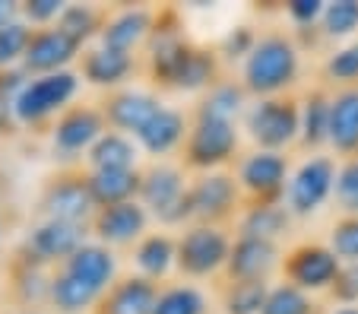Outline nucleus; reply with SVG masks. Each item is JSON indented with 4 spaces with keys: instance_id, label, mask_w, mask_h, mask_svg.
<instances>
[{
    "instance_id": "1",
    "label": "nucleus",
    "mask_w": 358,
    "mask_h": 314,
    "mask_svg": "<svg viewBox=\"0 0 358 314\" xmlns=\"http://www.w3.org/2000/svg\"><path fill=\"white\" fill-rule=\"evenodd\" d=\"M301 76V45L292 32H264L241 64V86L250 99L292 96Z\"/></svg>"
},
{
    "instance_id": "2",
    "label": "nucleus",
    "mask_w": 358,
    "mask_h": 314,
    "mask_svg": "<svg viewBox=\"0 0 358 314\" xmlns=\"http://www.w3.org/2000/svg\"><path fill=\"white\" fill-rule=\"evenodd\" d=\"M190 178L184 165L175 162H152L143 169L140 204L149 210V216L159 219L165 229H187L194 226V210H190Z\"/></svg>"
},
{
    "instance_id": "3",
    "label": "nucleus",
    "mask_w": 358,
    "mask_h": 314,
    "mask_svg": "<svg viewBox=\"0 0 358 314\" xmlns=\"http://www.w3.org/2000/svg\"><path fill=\"white\" fill-rule=\"evenodd\" d=\"M241 130L254 143V150L285 152L301 140V99L298 96H273L250 99L241 117Z\"/></svg>"
},
{
    "instance_id": "4",
    "label": "nucleus",
    "mask_w": 358,
    "mask_h": 314,
    "mask_svg": "<svg viewBox=\"0 0 358 314\" xmlns=\"http://www.w3.org/2000/svg\"><path fill=\"white\" fill-rule=\"evenodd\" d=\"M80 83H83L80 70H57V73H45V76H29V83L22 86V92L13 102L16 124H22V127H38L45 121L55 124L73 105Z\"/></svg>"
},
{
    "instance_id": "5",
    "label": "nucleus",
    "mask_w": 358,
    "mask_h": 314,
    "mask_svg": "<svg viewBox=\"0 0 358 314\" xmlns=\"http://www.w3.org/2000/svg\"><path fill=\"white\" fill-rule=\"evenodd\" d=\"M231 245H235V238L225 226L194 222V226L181 229V235H178V273L184 280H210V276L225 273Z\"/></svg>"
},
{
    "instance_id": "6",
    "label": "nucleus",
    "mask_w": 358,
    "mask_h": 314,
    "mask_svg": "<svg viewBox=\"0 0 358 314\" xmlns=\"http://www.w3.org/2000/svg\"><path fill=\"white\" fill-rule=\"evenodd\" d=\"M241 134L235 121L222 117H190V134L184 140V169L206 175V171H222L238 156Z\"/></svg>"
},
{
    "instance_id": "7",
    "label": "nucleus",
    "mask_w": 358,
    "mask_h": 314,
    "mask_svg": "<svg viewBox=\"0 0 358 314\" xmlns=\"http://www.w3.org/2000/svg\"><path fill=\"white\" fill-rule=\"evenodd\" d=\"M336 169L339 162L327 152H311L292 169L289 185H285V210L295 219H308L320 213L327 200H333V187H336Z\"/></svg>"
},
{
    "instance_id": "8",
    "label": "nucleus",
    "mask_w": 358,
    "mask_h": 314,
    "mask_svg": "<svg viewBox=\"0 0 358 314\" xmlns=\"http://www.w3.org/2000/svg\"><path fill=\"white\" fill-rule=\"evenodd\" d=\"M289 175V156L273 150H250L235 165V178L244 194V204H276V200H282Z\"/></svg>"
},
{
    "instance_id": "9",
    "label": "nucleus",
    "mask_w": 358,
    "mask_h": 314,
    "mask_svg": "<svg viewBox=\"0 0 358 314\" xmlns=\"http://www.w3.org/2000/svg\"><path fill=\"white\" fill-rule=\"evenodd\" d=\"M86 241H89V229L41 216L26 232V238H22L20 260H29V264L45 266V270H57V266L67 257H73Z\"/></svg>"
},
{
    "instance_id": "10",
    "label": "nucleus",
    "mask_w": 358,
    "mask_h": 314,
    "mask_svg": "<svg viewBox=\"0 0 358 314\" xmlns=\"http://www.w3.org/2000/svg\"><path fill=\"white\" fill-rule=\"evenodd\" d=\"M190 210L194 222H210V226H225L244 210V194L238 187L235 171H206V175L190 178Z\"/></svg>"
},
{
    "instance_id": "11",
    "label": "nucleus",
    "mask_w": 358,
    "mask_h": 314,
    "mask_svg": "<svg viewBox=\"0 0 358 314\" xmlns=\"http://www.w3.org/2000/svg\"><path fill=\"white\" fill-rule=\"evenodd\" d=\"M108 130L105 121V111L101 105H70L55 124L48 130V140H51V152L64 162H76V159H86L89 150L95 146V140Z\"/></svg>"
},
{
    "instance_id": "12",
    "label": "nucleus",
    "mask_w": 358,
    "mask_h": 314,
    "mask_svg": "<svg viewBox=\"0 0 358 314\" xmlns=\"http://www.w3.org/2000/svg\"><path fill=\"white\" fill-rule=\"evenodd\" d=\"M339 270H343V260L330 245H320V241H298L282 257V280L311 295L330 292Z\"/></svg>"
},
{
    "instance_id": "13",
    "label": "nucleus",
    "mask_w": 358,
    "mask_h": 314,
    "mask_svg": "<svg viewBox=\"0 0 358 314\" xmlns=\"http://www.w3.org/2000/svg\"><path fill=\"white\" fill-rule=\"evenodd\" d=\"M41 213L45 219H61V222H73L83 229L92 226L99 206L89 194L86 171L64 169L55 178H48L45 191H41Z\"/></svg>"
},
{
    "instance_id": "14",
    "label": "nucleus",
    "mask_w": 358,
    "mask_h": 314,
    "mask_svg": "<svg viewBox=\"0 0 358 314\" xmlns=\"http://www.w3.org/2000/svg\"><path fill=\"white\" fill-rule=\"evenodd\" d=\"M282 257L285 254L279 241L235 235L229 264H225V283H270V276L282 270Z\"/></svg>"
},
{
    "instance_id": "15",
    "label": "nucleus",
    "mask_w": 358,
    "mask_h": 314,
    "mask_svg": "<svg viewBox=\"0 0 358 314\" xmlns=\"http://www.w3.org/2000/svg\"><path fill=\"white\" fill-rule=\"evenodd\" d=\"M149 210L140 200H130V204H117V206H105V210L95 213L92 232L95 241L108 248H136V241L149 235Z\"/></svg>"
},
{
    "instance_id": "16",
    "label": "nucleus",
    "mask_w": 358,
    "mask_h": 314,
    "mask_svg": "<svg viewBox=\"0 0 358 314\" xmlns=\"http://www.w3.org/2000/svg\"><path fill=\"white\" fill-rule=\"evenodd\" d=\"M156 22H159V13L156 10L143 7V3H134V7H121L105 20L101 26V35H99V45L111 51H124V55H134L152 38L156 32Z\"/></svg>"
},
{
    "instance_id": "17",
    "label": "nucleus",
    "mask_w": 358,
    "mask_h": 314,
    "mask_svg": "<svg viewBox=\"0 0 358 314\" xmlns=\"http://www.w3.org/2000/svg\"><path fill=\"white\" fill-rule=\"evenodd\" d=\"M162 99L152 92V89H140V86H124L117 92H108L105 102H101V111H105V121H108L111 130H121V134H130L136 137L146 121L162 108Z\"/></svg>"
},
{
    "instance_id": "18",
    "label": "nucleus",
    "mask_w": 358,
    "mask_h": 314,
    "mask_svg": "<svg viewBox=\"0 0 358 314\" xmlns=\"http://www.w3.org/2000/svg\"><path fill=\"white\" fill-rule=\"evenodd\" d=\"M83 55V48L76 45L70 35H64L57 26L48 29H35L29 51L22 57V70L29 76H45V73H57V70H70V64Z\"/></svg>"
},
{
    "instance_id": "19",
    "label": "nucleus",
    "mask_w": 358,
    "mask_h": 314,
    "mask_svg": "<svg viewBox=\"0 0 358 314\" xmlns=\"http://www.w3.org/2000/svg\"><path fill=\"white\" fill-rule=\"evenodd\" d=\"M61 270H67L70 276L83 280L86 286H92L95 292L108 295V289L121 280V264H117L115 248L101 245V241L89 238L73 257H67L61 264Z\"/></svg>"
},
{
    "instance_id": "20",
    "label": "nucleus",
    "mask_w": 358,
    "mask_h": 314,
    "mask_svg": "<svg viewBox=\"0 0 358 314\" xmlns=\"http://www.w3.org/2000/svg\"><path fill=\"white\" fill-rule=\"evenodd\" d=\"M136 70V55H124V51H111L105 45H89L80 55V76L83 83L105 92H117L124 89V83L130 80V73Z\"/></svg>"
},
{
    "instance_id": "21",
    "label": "nucleus",
    "mask_w": 358,
    "mask_h": 314,
    "mask_svg": "<svg viewBox=\"0 0 358 314\" xmlns=\"http://www.w3.org/2000/svg\"><path fill=\"white\" fill-rule=\"evenodd\" d=\"M187 134H190V117L184 111L171 108V105H162L134 140L140 143V150L146 156L165 162V156H171L175 150H184Z\"/></svg>"
},
{
    "instance_id": "22",
    "label": "nucleus",
    "mask_w": 358,
    "mask_h": 314,
    "mask_svg": "<svg viewBox=\"0 0 358 314\" xmlns=\"http://www.w3.org/2000/svg\"><path fill=\"white\" fill-rule=\"evenodd\" d=\"M222 80V61H219L216 48H203V45H194L190 41L187 55L181 57L175 76L169 80V89H178V92H206L213 83Z\"/></svg>"
},
{
    "instance_id": "23",
    "label": "nucleus",
    "mask_w": 358,
    "mask_h": 314,
    "mask_svg": "<svg viewBox=\"0 0 358 314\" xmlns=\"http://www.w3.org/2000/svg\"><path fill=\"white\" fill-rule=\"evenodd\" d=\"M178 270V238L171 232H149L134 248V273L149 283H162Z\"/></svg>"
},
{
    "instance_id": "24",
    "label": "nucleus",
    "mask_w": 358,
    "mask_h": 314,
    "mask_svg": "<svg viewBox=\"0 0 358 314\" xmlns=\"http://www.w3.org/2000/svg\"><path fill=\"white\" fill-rule=\"evenodd\" d=\"M156 301H159V283H149L143 276L130 273L121 276L108 289V295L101 299L95 314H152Z\"/></svg>"
},
{
    "instance_id": "25",
    "label": "nucleus",
    "mask_w": 358,
    "mask_h": 314,
    "mask_svg": "<svg viewBox=\"0 0 358 314\" xmlns=\"http://www.w3.org/2000/svg\"><path fill=\"white\" fill-rule=\"evenodd\" d=\"M86 185L92 194L95 206H117L140 200V185H143V169H108V171H86Z\"/></svg>"
},
{
    "instance_id": "26",
    "label": "nucleus",
    "mask_w": 358,
    "mask_h": 314,
    "mask_svg": "<svg viewBox=\"0 0 358 314\" xmlns=\"http://www.w3.org/2000/svg\"><path fill=\"white\" fill-rule=\"evenodd\" d=\"M330 150L343 159L358 156V86L336 89L330 108Z\"/></svg>"
},
{
    "instance_id": "27",
    "label": "nucleus",
    "mask_w": 358,
    "mask_h": 314,
    "mask_svg": "<svg viewBox=\"0 0 358 314\" xmlns=\"http://www.w3.org/2000/svg\"><path fill=\"white\" fill-rule=\"evenodd\" d=\"M330 108L333 92L327 86H314L301 96V140L304 150L317 152L320 146H330Z\"/></svg>"
},
{
    "instance_id": "28",
    "label": "nucleus",
    "mask_w": 358,
    "mask_h": 314,
    "mask_svg": "<svg viewBox=\"0 0 358 314\" xmlns=\"http://www.w3.org/2000/svg\"><path fill=\"white\" fill-rule=\"evenodd\" d=\"M105 295L95 292L83 280L70 276L67 270H51V292H48V305L57 314H95Z\"/></svg>"
},
{
    "instance_id": "29",
    "label": "nucleus",
    "mask_w": 358,
    "mask_h": 314,
    "mask_svg": "<svg viewBox=\"0 0 358 314\" xmlns=\"http://www.w3.org/2000/svg\"><path fill=\"white\" fill-rule=\"evenodd\" d=\"M140 143L121 130H105L86 156V171H108V169H140Z\"/></svg>"
},
{
    "instance_id": "30",
    "label": "nucleus",
    "mask_w": 358,
    "mask_h": 314,
    "mask_svg": "<svg viewBox=\"0 0 358 314\" xmlns=\"http://www.w3.org/2000/svg\"><path fill=\"white\" fill-rule=\"evenodd\" d=\"M295 216L285 210L282 200L276 204H244L238 213V235H254V238L279 241L292 229Z\"/></svg>"
},
{
    "instance_id": "31",
    "label": "nucleus",
    "mask_w": 358,
    "mask_h": 314,
    "mask_svg": "<svg viewBox=\"0 0 358 314\" xmlns=\"http://www.w3.org/2000/svg\"><path fill=\"white\" fill-rule=\"evenodd\" d=\"M250 105V96L248 89L241 86V80H219L213 83L206 92L200 96V102H196L194 115H203V117H222V121H235L241 124L244 111H248Z\"/></svg>"
},
{
    "instance_id": "32",
    "label": "nucleus",
    "mask_w": 358,
    "mask_h": 314,
    "mask_svg": "<svg viewBox=\"0 0 358 314\" xmlns=\"http://www.w3.org/2000/svg\"><path fill=\"white\" fill-rule=\"evenodd\" d=\"M105 20H108V13L101 7H95V3H80V0L70 3L67 0V7H64L61 20H57V29H61L64 35H70V38L86 51L89 41H99Z\"/></svg>"
},
{
    "instance_id": "33",
    "label": "nucleus",
    "mask_w": 358,
    "mask_h": 314,
    "mask_svg": "<svg viewBox=\"0 0 358 314\" xmlns=\"http://www.w3.org/2000/svg\"><path fill=\"white\" fill-rule=\"evenodd\" d=\"M13 299L20 301L26 311H35L38 305H48V292H51V270L35 266L29 260H16L13 270Z\"/></svg>"
},
{
    "instance_id": "34",
    "label": "nucleus",
    "mask_w": 358,
    "mask_h": 314,
    "mask_svg": "<svg viewBox=\"0 0 358 314\" xmlns=\"http://www.w3.org/2000/svg\"><path fill=\"white\" fill-rule=\"evenodd\" d=\"M152 314H210V299L194 283H169L159 289Z\"/></svg>"
},
{
    "instance_id": "35",
    "label": "nucleus",
    "mask_w": 358,
    "mask_h": 314,
    "mask_svg": "<svg viewBox=\"0 0 358 314\" xmlns=\"http://www.w3.org/2000/svg\"><path fill=\"white\" fill-rule=\"evenodd\" d=\"M270 283H225L222 314H264Z\"/></svg>"
},
{
    "instance_id": "36",
    "label": "nucleus",
    "mask_w": 358,
    "mask_h": 314,
    "mask_svg": "<svg viewBox=\"0 0 358 314\" xmlns=\"http://www.w3.org/2000/svg\"><path fill=\"white\" fill-rule=\"evenodd\" d=\"M324 80L327 86L336 89H352L358 86V38L339 45L336 51H330L324 61Z\"/></svg>"
},
{
    "instance_id": "37",
    "label": "nucleus",
    "mask_w": 358,
    "mask_h": 314,
    "mask_svg": "<svg viewBox=\"0 0 358 314\" xmlns=\"http://www.w3.org/2000/svg\"><path fill=\"white\" fill-rule=\"evenodd\" d=\"M358 32V0H327L320 35L330 41H352Z\"/></svg>"
},
{
    "instance_id": "38",
    "label": "nucleus",
    "mask_w": 358,
    "mask_h": 314,
    "mask_svg": "<svg viewBox=\"0 0 358 314\" xmlns=\"http://www.w3.org/2000/svg\"><path fill=\"white\" fill-rule=\"evenodd\" d=\"M264 314H317V301L311 292L292 286V283H273L266 295Z\"/></svg>"
},
{
    "instance_id": "39",
    "label": "nucleus",
    "mask_w": 358,
    "mask_h": 314,
    "mask_svg": "<svg viewBox=\"0 0 358 314\" xmlns=\"http://www.w3.org/2000/svg\"><path fill=\"white\" fill-rule=\"evenodd\" d=\"M32 32L35 29L22 20H16V22L0 29V73H3V70L22 67V57H26V51H29Z\"/></svg>"
},
{
    "instance_id": "40",
    "label": "nucleus",
    "mask_w": 358,
    "mask_h": 314,
    "mask_svg": "<svg viewBox=\"0 0 358 314\" xmlns=\"http://www.w3.org/2000/svg\"><path fill=\"white\" fill-rule=\"evenodd\" d=\"M333 204H336V210L343 216H358V156L339 159Z\"/></svg>"
},
{
    "instance_id": "41",
    "label": "nucleus",
    "mask_w": 358,
    "mask_h": 314,
    "mask_svg": "<svg viewBox=\"0 0 358 314\" xmlns=\"http://www.w3.org/2000/svg\"><path fill=\"white\" fill-rule=\"evenodd\" d=\"M257 38H260V35L254 32L250 26L229 29V32L222 35V41H219V48H216L219 61H222V64H244V61H248V55L254 51V45H257Z\"/></svg>"
},
{
    "instance_id": "42",
    "label": "nucleus",
    "mask_w": 358,
    "mask_h": 314,
    "mask_svg": "<svg viewBox=\"0 0 358 314\" xmlns=\"http://www.w3.org/2000/svg\"><path fill=\"white\" fill-rule=\"evenodd\" d=\"M327 245L336 251L343 264H358V216H339L330 229Z\"/></svg>"
},
{
    "instance_id": "43",
    "label": "nucleus",
    "mask_w": 358,
    "mask_h": 314,
    "mask_svg": "<svg viewBox=\"0 0 358 314\" xmlns=\"http://www.w3.org/2000/svg\"><path fill=\"white\" fill-rule=\"evenodd\" d=\"M64 7H67V0H22L20 16L32 29H48V26H57Z\"/></svg>"
},
{
    "instance_id": "44",
    "label": "nucleus",
    "mask_w": 358,
    "mask_h": 314,
    "mask_svg": "<svg viewBox=\"0 0 358 314\" xmlns=\"http://www.w3.org/2000/svg\"><path fill=\"white\" fill-rule=\"evenodd\" d=\"M324 10H327V0H289V3H285V16H289V22L298 29L320 26Z\"/></svg>"
},
{
    "instance_id": "45",
    "label": "nucleus",
    "mask_w": 358,
    "mask_h": 314,
    "mask_svg": "<svg viewBox=\"0 0 358 314\" xmlns=\"http://www.w3.org/2000/svg\"><path fill=\"white\" fill-rule=\"evenodd\" d=\"M330 295H333V301H336V305L358 308V264H343V270H339V276H336V283H333Z\"/></svg>"
},
{
    "instance_id": "46",
    "label": "nucleus",
    "mask_w": 358,
    "mask_h": 314,
    "mask_svg": "<svg viewBox=\"0 0 358 314\" xmlns=\"http://www.w3.org/2000/svg\"><path fill=\"white\" fill-rule=\"evenodd\" d=\"M16 20H22L20 3H16V0H0V29L10 26V22H16Z\"/></svg>"
},
{
    "instance_id": "47",
    "label": "nucleus",
    "mask_w": 358,
    "mask_h": 314,
    "mask_svg": "<svg viewBox=\"0 0 358 314\" xmlns=\"http://www.w3.org/2000/svg\"><path fill=\"white\" fill-rule=\"evenodd\" d=\"M10 124H16V117H13V102L0 96V134H7Z\"/></svg>"
},
{
    "instance_id": "48",
    "label": "nucleus",
    "mask_w": 358,
    "mask_h": 314,
    "mask_svg": "<svg viewBox=\"0 0 358 314\" xmlns=\"http://www.w3.org/2000/svg\"><path fill=\"white\" fill-rule=\"evenodd\" d=\"M327 314H358V308H352V305H336L333 311H327Z\"/></svg>"
},
{
    "instance_id": "49",
    "label": "nucleus",
    "mask_w": 358,
    "mask_h": 314,
    "mask_svg": "<svg viewBox=\"0 0 358 314\" xmlns=\"http://www.w3.org/2000/svg\"><path fill=\"white\" fill-rule=\"evenodd\" d=\"M10 314H38V311H26V308H22V311H10Z\"/></svg>"
}]
</instances>
